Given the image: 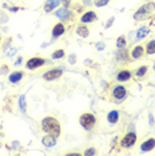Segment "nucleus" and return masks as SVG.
<instances>
[{
    "mask_svg": "<svg viewBox=\"0 0 155 156\" xmlns=\"http://www.w3.org/2000/svg\"><path fill=\"white\" fill-rule=\"evenodd\" d=\"M80 154H68V156H79Z\"/></svg>",
    "mask_w": 155,
    "mask_h": 156,
    "instance_id": "obj_34",
    "label": "nucleus"
},
{
    "mask_svg": "<svg viewBox=\"0 0 155 156\" xmlns=\"http://www.w3.org/2000/svg\"><path fill=\"white\" fill-rule=\"evenodd\" d=\"M116 58H118L119 60H123V62H128V60L131 59V56H130L127 49L121 48V49L118 51V54H116Z\"/></svg>",
    "mask_w": 155,
    "mask_h": 156,
    "instance_id": "obj_20",
    "label": "nucleus"
},
{
    "mask_svg": "<svg viewBox=\"0 0 155 156\" xmlns=\"http://www.w3.org/2000/svg\"><path fill=\"white\" fill-rule=\"evenodd\" d=\"M63 2H64V4H66L67 8H68V4H70V2H71V0H63Z\"/></svg>",
    "mask_w": 155,
    "mask_h": 156,
    "instance_id": "obj_32",
    "label": "nucleus"
},
{
    "mask_svg": "<svg viewBox=\"0 0 155 156\" xmlns=\"http://www.w3.org/2000/svg\"><path fill=\"white\" fill-rule=\"evenodd\" d=\"M110 2H111V0H94V4L96 5L98 8H102V7L107 5Z\"/></svg>",
    "mask_w": 155,
    "mask_h": 156,
    "instance_id": "obj_26",
    "label": "nucleus"
},
{
    "mask_svg": "<svg viewBox=\"0 0 155 156\" xmlns=\"http://www.w3.org/2000/svg\"><path fill=\"white\" fill-rule=\"evenodd\" d=\"M111 95H112V98H114L115 100H123V99L127 96V90H126L124 86L118 84V86H115L114 88H112Z\"/></svg>",
    "mask_w": 155,
    "mask_h": 156,
    "instance_id": "obj_7",
    "label": "nucleus"
},
{
    "mask_svg": "<svg viewBox=\"0 0 155 156\" xmlns=\"http://www.w3.org/2000/svg\"><path fill=\"white\" fill-rule=\"evenodd\" d=\"M9 11H11V12H17V11H19V9H20V7H9Z\"/></svg>",
    "mask_w": 155,
    "mask_h": 156,
    "instance_id": "obj_28",
    "label": "nucleus"
},
{
    "mask_svg": "<svg viewBox=\"0 0 155 156\" xmlns=\"http://www.w3.org/2000/svg\"><path fill=\"white\" fill-rule=\"evenodd\" d=\"M153 12H155V3L154 2H149L146 4L140 5L135 12H134V20L140 22V20H146L153 15Z\"/></svg>",
    "mask_w": 155,
    "mask_h": 156,
    "instance_id": "obj_2",
    "label": "nucleus"
},
{
    "mask_svg": "<svg viewBox=\"0 0 155 156\" xmlns=\"http://www.w3.org/2000/svg\"><path fill=\"white\" fill-rule=\"evenodd\" d=\"M45 63H47V60H45L44 58H41V56H32V58H30L26 62V67L27 69H38L40 68V67H43Z\"/></svg>",
    "mask_w": 155,
    "mask_h": 156,
    "instance_id": "obj_4",
    "label": "nucleus"
},
{
    "mask_svg": "<svg viewBox=\"0 0 155 156\" xmlns=\"http://www.w3.org/2000/svg\"><path fill=\"white\" fill-rule=\"evenodd\" d=\"M23 77H24L23 71H15V72H12L11 75L8 76V80H9V83H12V84H17Z\"/></svg>",
    "mask_w": 155,
    "mask_h": 156,
    "instance_id": "obj_15",
    "label": "nucleus"
},
{
    "mask_svg": "<svg viewBox=\"0 0 155 156\" xmlns=\"http://www.w3.org/2000/svg\"><path fill=\"white\" fill-rule=\"evenodd\" d=\"M155 148V137H149L140 144V151L142 152H150Z\"/></svg>",
    "mask_w": 155,
    "mask_h": 156,
    "instance_id": "obj_12",
    "label": "nucleus"
},
{
    "mask_svg": "<svg viewBox=\"0 0 155 156\" xmlns=\"http://www.w3.org/2000/svg\"><path fill=\"white\" fill-rule=\"evenodd\" d=\"M76 35L80 37H88L90 36V28L86 24H80L76 27Z\"/></svg>",
    "mask_w": 155,
    "mask_h": 156,
    "instance_id": "obj_16",
    "label": "nucleus"
},
{
    "mask_svg": "<svg viewBox=\"0 0 155 156\" xmlns=\"http://www.w3.org/2000/svg\"><path fill=\"white\" fill-rule=\"evenodd\" d=\"M146 55V49H144V45H135V47L132 48V51L130 52V56H131V59L134 60H138L140 58H143V56Z\"/></svg>",
    "mask_w": 155,
    "mask_h": 156,
    "instance_id": "obj_10",
    "label": "nucleus"
},
{
    "mask_svg": "<svg viewBox=\"0 0 155 156\" xmlns=\"http://www.w3.org/2000/svg\"><path fill=\"white\" fill-rule=\"evenodd\" d=\"M154 68H155V64H154Z\"/></svg>",
    "mask_w": 155,
    "mask_h": 156,
    "instance_id": "obj_36",
    "label": "nucleus"
},
{
    "mask_svg": "<svg viewBox=\"0 0 155 156\" xmlns=\"http://www.w3.org/2000/svg\"><path fill=\"white\" fill-rule=\"evenodd\" d=\"M154 69H155V68H154Z\"/></svg>",
    "mask_w": 155,
    "mask_h": 156,
    "instance_id": "obj_37",
    "label": "nucleus"
},
{
    "mask_svg": "<svg viewBox=\"0 0 155 156\" xmlns=\"http://www.w3.org/2000/svg\"><path fill=\"white\" fill-rule=\"evenodd\" d=\"M107 122L110 124H116L119 122V112L116 109H112L107 113Z\"/></svg>",
    "mask_w": 155,
    "mask_h": 156,
    "instance_id": "obj_19",
    "label": "nucleus"
},
{
    "mask_svg": "<svg viewBox=\"0 0 155 156\" xmlns=\"http://www.w3.org/2000/svg\"><path fill=\"white\" fill-rule=\"evenodd\" d=\"M112 23H114V17H111V20H108V22H107V24H106V28H108Z\"/></svg>",
    "mask_w": 155,
    "mask_h": 156,
    "instance_id": "obj_30",
    "label": "nucleus"
},
{
    "mask_svg": "<svg viewBox=\"0 0 155 156\" xmlns=\"http://www.w3.org/2000/svg\"><path fill=\"white\" fill-rule=\"evenodd\" d=\"M144 49H146V54H147V55H154V54H155V39L150 40L149 43L146 44Z\"/></svg>",
    "mask_w": 155,
    "mask_h": 156,
    "instance_id": "obj_22",
    "label": "nucleus"
},
{
    "mask_svg": "<svg viewBox=\"0 0 155 156\" xmlns=\"http://www.w3.org/2000/svg\"><path fill=\"white\" fill-rule=\"evenodd\" d=\"M147 72H149V67L147 66H140L136 68L135 71V76L138 77V79H140V77H144L147 75Z\"/></svg>",
    "mask_w": 155,
    "mask_h": 156,
    "instance_id": "obj_21",
    "label": "nucleus"
},
{
    "mask_svg": "<svg viewBox=\"0 0 155 156\" xmlns=\"http://www.w3.org/2000/svg\"><path fill=\"white\" fill-rule=\"evenodd\" d=\"M19 108L22 113H27V100H26V96L22 95V96L19 98Z\"/></svg>",
    "mask_w": 155,
    "mask_h": 156,
    "instance_id": "obj_25",
    "label": "nucleus"
},
{
    "mask_svg": "<svg viewBox=\"0 0 155 156\" xmlns=\"http://www.w3.org/2000/svg\"><path fill=\"white\" fill-rule=\"evenodd\" d=\"M132 76V72L130 69H121L118 72V75H116V80L118 81H128L130 79H131Z\"/></svg>",
    "mask_w": 155,
    "mask_h": 156,
    "instance_id": "obj_14",
    "label": "nucleus"
},
{
    "mask_svg": "<svg viewBox=\"0 0 155 156\" xmlns=\"http://www.w3.org/2000/svg\"><path fill=\"white\" fill-rule=\"evenodd\" d=\"M136 139H138V136H136L135 132H127L124 136L122 137L121 147L122 148H131L132 145L136 143Z\"/></svg>",
    "mask_w": 155,
    "mask_h": 156,
    "instance_id": "obj_5",
    "label": "nucleus"
},
{
    "mask_svg": "<svg viewBox=\"0 0 155 156\" xmlns=\"http://www.w3.org/2000/svg\"><path fill=\"white\" fill-rule=\"evenodd\" d=\"M98 19V15H96V12H94V11H87V12H84L82 16H80V23L82 24H90V23H94L95 20Z\"/></svg>",
    "mask_w": 155,
    "mask_h": 156,
    "instance_id": "obj_8",
    "label": "nucleus"
},
{
    "mask_svg": "<svg viewBox=\"0 0 155 156\" xmlns=\"http://www.w3.org/2000/svg\"><path fill=\"white\" fill-rule=\"evenodd\" d=\"M62 75H63V69H60V68H51V69L45 71L41 77H43L44 80H47V81H54L56 79H59Z\"/></svg>",
    "mask_w": 155,
    "mask_h": 156,
    "instance_id": "obj_6",
    "label": "nucleus"
},
{
    "mask_svg": "<svg viewBox=\"0 0 155 156\" xmlns=\"http://www.w3.org/2000/svg\"><path fill=\"white\" fill-rule=\"evenodd\" d=\"M126 45H127V40H126L124 35H121V36H118V39H116V48L121 49V48H124Z\"/></svg>",
    "mask_w": 155,
    "mask_h": 156,
    "instance_id": "obj_23",
    "label": "nucleus"
},
{
    "mask_svg": "<svg viewBox=\"0 0 155 156\" xmlns=\"http://www.w3.org/2000/svg\"><path fill=\"white\" fill-rule=\"evenodd\" d=\"M66 56V52H64V49H62V48H59V49H55L54 52H52V55H51V58L54 59V60H58V59H63Z\"/></svg>",
    "mask_w": 155,
    "mask_h": 156,
    "instance_id": "obj_24",
    "label": "nucleus"
},
{
    "mask_svg": "<svg viewBox=\"0 0 155 156\" xmlns=\"http://www.w3.org/2000/svg\"><path fill=\"white\" fill-rule=\"evenodd\" d=\"M55 16L58 17V19H60V20H68L70 19V11H68V8L64 7V8L56 9V11H55Z\"/></svg>",
    "mask_w": 155,
    "mask_h": 156,
    "instance_id": "obj_17",
    "label": "nucleus"
},
{
    "mask_svg": "<svg viewBox=\"0 0 155 156\" xmlns=\"http://www.w3.org/2000/svg\"><path fill=\"white\" fill-rule=\"evenodd\" d=\"M79 124L82 126L83 129L91 131V129H94L95 124H96V118H95V115L92 112H84L79 118Z\"/></svg>",
    "mask_w": 155,
    "mask_h": 156,
    "instance_id": "obj_3",
    "label": "nucleus"
},
{
    "mask_svg": "<svg viewBox=\"0 0 155 156\" xmlns=\"http://www.w3.org/2000/svg\"><path fill=\"white\" fill-rule=\"evenodd\" d=\"M20 63H22V58H19V59H17V62H16V64H20Z\"/></svg>",
    "mask_w": 155,
    "mask_h": 156,
    "instance_id": "obj_33",
    "label": "nucleus"
},
{
    "mask_svg": "<svg viewBox=\"0 0 155 156\" xmlns=\"http://www.w3.org/2000/svg\"><path fill=\"white\" fill-rule=\"evenodd\" d=\"M64 32H66V26L63 23H56L55 26L52 27V37L54 39H58Z\"/></svg>",
    "mask_w": 155,
    "mask_h": 156,
    "instance_id": "obj_13",
    "label": "nucleus"
},
{
    "mask_svg": "<svg viewBox=\"0 0 155 156\" xmlns=\"http://www.w3.org/2000/svg\"><path fill=\"white\" fill-rule=\"evenodd\" d=\"M40 127L44 133H51L56 137H59L62 133L60 122L56 118H54V116H45V118H43L40 123Z\"/></svg>",
    "mask_w": 155,
    "mask_h": 156,
    "instance_id": "obj_1",
    "label": "nucleus"
},
{
    "mask_svg": "<svg viewBox=\"0 0 155 156\" xmlns=\"http://www.w3.org/2000/svg\"><path fill=\"white\" fill-rule=\"evenodd\" d=\"M150 27L149 26H143L138 28V31H136V40H142V39H144L147 36V35L150 34Z\"/></svg>",
    "mask_w": 155,
    "mask_h": 156,
    "instance_id": "obj_18",
    "label": "nucleus"
},
{
    "mask_svg": "<svg viewBox=\"0 0 155 156\" xmlns=\"http://www.w3.org/2000/svg\"><path fill=\"white\" fill-rule=\"evenodd\" d=\"M83 155L84 156H94V155H96V150H95L94 147H88L86 151L83 152Z\"/></svg>",
    "mask_w": 155,
    "mask_h": 156,
    "instance_id": "obj_27",
    "label": "nucleus"
},
{
    "mask_svg": "<svg viewBox=\"0 0 155 156\" xmlns=\"http://www.w3.org/2000/svg\"><path fill=\"white\" fill-rule=\"evenodd\" d=\"M41 143H43L44 147L52 148V147H55L56 143H58V137L54 136V135H51V133H45L44 136L41 137Z\"/></svg>",
    "mask_w": 155,
    "mask_h": 156,
    "instance_id": "obj_9",
    "label": "nucleus"
},
{
    "mask_svg": "<svg viewBox=\"0 0 155 156\" xmlns=\"http://www.w3.org/2000/svg\"><path fill=\"white\" fill-rule=\"evenodd\" d=\"M62 2L63 0H47V2L44 3V7H43L44 12L50 13L52 11H55V8H58V7L62 4Z\"/></svg>",
    "mask_w": 155,
    "mask_h": 156,
    "instance_id": "obj_11",
    "label": "nucleus"
},
{
    "mask_svg": "<svg viewBox=\"0 0 155 156\" xmlns=\"http://www.w3.org/2000/svg\"><path fill=\"white\" fill-rule=\"evenodd\" d=\"M96 47H98V49H99V51H103V49H104V43H98Z\"/></svg>",
    "mask_w": 155,
    "mask_h": 156,
    "instance_id": "obj_29",
    "label": "nucleus"
},
{
    "mask_svg": "<svg viewBox=\"0 0 155 156\" xmlns=\"http://www.w3.org/2000/svg\"><path fill=\"white\" fill-rule=\"evenodd\" d=\"M0 43H2V37H0Z\"/></svg>",
    "mask_w": 155,
    "mask_h": 156,
    "instance_id": "obj_35",
    "label": "nucleus"
},
{
    "mask_svg": "<svg viewBox=\"0 0 155 156\" xmlns=\"http://www.w3.org/2000/svg\"><path fill=\"white\" fill-rule=\"evenodd\" d=\"M74 59H75V56H70V63H71V64L75 63V62H74Z\"/></svg>",
    "mask_w": 155,
    "mask_h": 156,
    "instance_id": "obj_31",
    "label": "nucleus"
}]
</instances>
